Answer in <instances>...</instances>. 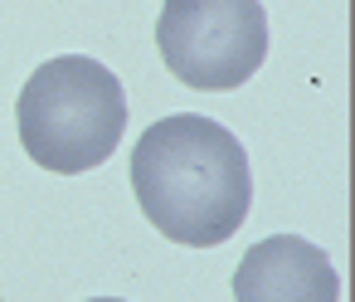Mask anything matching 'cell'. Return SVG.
Masks as SVG:
<instances>
[{"label": "cell", "instance_id": "cell-5", "mask_svg": "<svg viewBox=\"0 0 355 302\" xmlns=\"http://www.w3.org/2000/svg\"><path fill=\"white\" fill-rule=\"evenodd\" d=\"M88 302H122V297H88Z\"/></svg>", "mask_w": 355, "mask_h": 302}, {"label": "cell", "instance_id": "cell-4", "mask_svg": "<svg viewBox=\"0 0 355 302\" xmlns=\"http://www.w3.org/2000/svg\"><path fill=\"white\" fill-rule=\"evenodd\" d=\"M234 302H340V278L321 244L302 234H268L239 258Z\"/></svg>", "mask_w": 355, "mask_h": 302}, {"label": "cell", "instance_id": "cell-1", "mask_svg": "<svg viewBox=\"0 0 355 302\" xmlns=\"http://www.w3.org/2000/svg\"><path fill=\"white\" fill-rule=\"evenodd\" d=\"M132 190L151 229H161L171 244L214 249L243 229L253 171L229 127L200 112H175L137 137Z\"/></svg>", "mask_w": 355, "mask_h": 302}, {"label": "cell", "instance_id": "cell-3", "mask_svg": "<svg viewBox=\"0 0 355 302\" xmlns=\"http://www.w3.org/2000/svg\"><path fill=\"white\" fill-rule=\"evenodd\" d=\"M156 49L200 93L243 88L268 59V10L263 0H166Z\"/></svg>", "mask_w": 355, "mask_h": 302}, {"label": "cell", "instance_id": "cell-2", "mask_svg": "<svg viewBox=\"0 0 355 302\" xmlns=\"http://www.w3.org/2000/svg\"><path fill=\"white\" fill-rule=\"evenodd\" d=\"M15 127L35 166L54 176H83L122 146L127 93L107 64L88 54H59L25 78Z\"/></svg>", "mask_w": 355, "mask_h": 302}]
</instances>
